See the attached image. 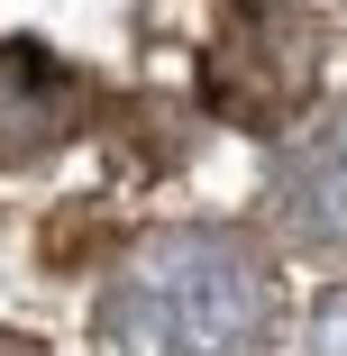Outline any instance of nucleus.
<instances>
[{
	"label": "nucleus",
	"mask_w": 347,
	"mask_h": 356,
	"mask_svg": "<svg viewBox=\"0 0 347 356\" xmlns=\"http://www.w3.org/2000/svg\"><path fill=\"white\" fill-rule=\"evenodd\" d=\"M101 356H265L284 283L238 229H165L101 293Z\"/></svg>",
	"instance_id": "obj_1"
},
{
	"label": "nucleus",
	"mask_w": 347,
	"mask_h": 356,
	"mask_svg": "<svg viewBox=\"0 0 347 356\" xmlns=\"http://www.w3.org/2000/svg\"><path fill=\"white\" fill-rule=\"evenodd\" d=\"M320 83V28L293 10H247L229 19V37L201 55V92L238 128H284Z\"/></svg>",
	"instance_id": "obj_2"
},
{
	"label": "nucleus",
	"mask_w": 347,
	"mask_h": 356,
	"mask_svg": "<svg viewBox=\"0 0 347 356\" xmlns=\"http://www.w3.org/2000/svg\"><path fill=\"white\" fill-rule=\"evenodd\" d=\"M265 201H274V229L311 256H347V101L302 119L284 147H274V174H265Z\"/></svg>",
	"instance_id": "obj_3"
},
{
	"label": "nucleus",
	"mask_w": 347,
	"mask_h": 356,
	"mask_svg": "<svg viewBox=\"0 0 347 356\" xmlns=\"http://www.w3.org/2000/svg\"><path fill=\"white\" fill-rule=\"evenodd\" d=\"M92 83L46 46H0V165H46L64 137H83Z\"/></svg>",
	"instance_id": "obj_4"
},
{
	"label": "nucleus",
	"mask_w": 347,
	"mask_h": 356,
	"mask_svg": "<svg viewBox=\"0 0 347 356\" xmlns=\"http://www.w3.org/2000/svg\"><path fill=\"white\" fill-rule=\"evenodd\" d=\"M311 347H320V356H347V293H338V302L320 311V329H311Z\"/></svg>",
	"instance_id": "obj_5"
},
{
	"label": "nucleus",
	"mask_w": 347,
	"mask_h": 356,
	"mask_svg": "<svg viewBox=\"0 0 347 356\" xmlns=\"http://www.w3.org/2000/svg\"><path fill=\"white\" fill-rule=\"evenodd\" d=\"M0 356H46L37 338H19V329H0Z\"/></svg>",
	"instance_id": "obj_6"
}]
</instances>
